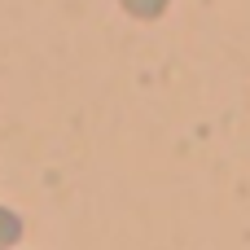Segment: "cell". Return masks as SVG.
I'll list each match as a JSON object with an SVG mask.
<instances>
[{
  "label": "cell",
  "instance_id": "cell-2",
  "mask_svg": "<svg viewBox=\"0 0 250 250\" xmlns=\"http://www.w3.org/2000/svg\"><path fill=\"white\" fill-rule=\"evenodd\" d=\"M18 237H22V220H18L13 211H4V207H0V250L13 246Z\"/></svg>",
  "mask_w": 250,
  "mask_h": 250
},
{
  "label": "cell",
  "instance_id": "cell-1",
  "mask_svg": "<svg viewBox=\"0 0 250 250\" xmlns=\"http://www.w3.org/2000/svg\"><path fill=\"white\" fill-rule=\"evenodd\" d=\"M132 18H141V22H149V18H163V9H167V0H119Z\"/></svg>",
  "mask_w": 250,
  "mask_h": 250
}]
</instances>
